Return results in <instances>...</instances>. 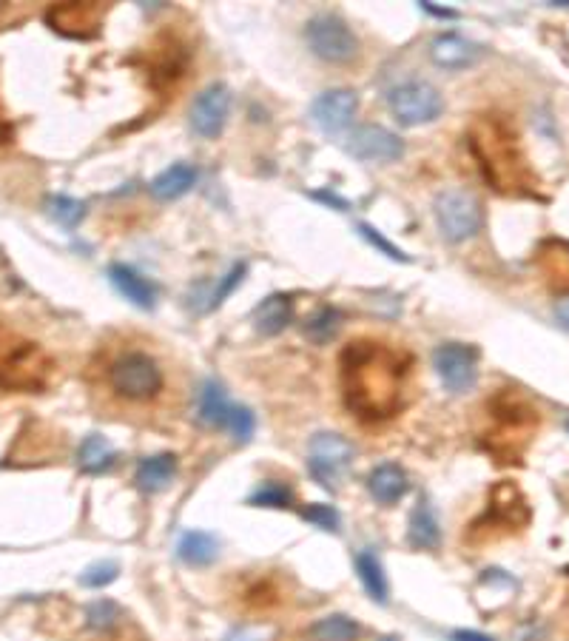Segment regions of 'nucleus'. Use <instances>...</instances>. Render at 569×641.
<instances>
[{
    "mask_svg": "<svg viewBox=\"0 0 569 641\" xmlns=\"http://www.w3.org/2000/svg\"><path fill=\"white\" fill-rule=\"evenodd\" d=\"M348 154H353L356 160L362 163H396L404 157V143L399 134H393L385 126H376V123H365V126H356L348 137Z\"/></svg>",
    "mask_w": 569,
    "mask_h": 641,
    "instance_id": "f8f14e48",
    "label": "nucleus"
},
{
    "mask_svg": "<svg viewBox=\"0 0 569 641\" xmlns=\"http://www.w3.org/2000/svg\"><path fill=\"white\" fill-rule=\"evenodd\" d=\"M46 211H49V217L55 220L57 226L72 231V228L80 226V220L86 217V203H80V200H74V197H66V194H52V197L46 200Z\"/></svg>",
    "mask_w": 569,
    "mask_h": 641,
    "instance_id": "cd10ccee",
    "label": "nucleus"
},
{
    "mask_svg": "<svg viewBox=\"0 0 569 641\" xmlns=\"http://www.w3.org/2000/svg\"><path fill=\"white\" fill-rule=\"evenodd\" d=\"M294 322V300L288 294H271L254 311V328L262 337H276Z\"/></svg>",
    "mask_w": 569,
    "mask_h": 641,
    "instance_id": "aec40b11",
    "label": "nucleus"
},
{
    "mask_svg": "<svg viewBox=\"0 0 569 641\" xmlns=\"http://www.w3.org/2000/svg\"><path fill=\"white\" fill-rule=\"evenodd\" d=\"M433 214L447 243H464L484 226V208L470 191H441L433 203Z\"/></svg>",
    "mask_w": 569,
    "mask_h": 641,
    "instance_id": "0eeeda50",
    "label": "nucleus"
},
{
    "mask_svg": "<svg viewBox=\"0 0 569 641\" xmlns=\"http://www.w3.org/2000/svg\"><path fill=\"white\" fill-rule=\"evenodd\" d=\"M177 456L174 453H157V456H146L140 459L137 471H134V485L143 493H160L166 491L168 485L177 476Z\"/></svg>",
    "mask_w": 569,
    "mask_h": 641,
    "instance_id": "6ab92c4d",
    "label": "nucleus"
},
{
    "mask_svg": "<svg viewBox=\"0 0 569 641\" xmlns=\"http://www.w3.org/2000/svg\"><path fill=\"white\" fill-rule=\"evenodd\" d=\"M225 431H231V436H234V442H237V445L251 442V436H254V431H257V419H254V414H251V408H245V405H234V408H231V416H228Z\"/></svg>",
    "mask_w": 569,
    "mask_h": 641,
    "instance_id": "2f4dec72",
    "label": "nucleus"
},
{
    "mask_svg": "<svg viewBox=\"0 0 569 641\" xmlns=\"http://www.w3.org/2000/svg\"><path fill=\"white\" fill-rule=\"evenodd\" d=\"M385 641H399V639H393V636H390V639H385Z\"/></svg>",
    "mask_w": 569,
    "mask_h": 641,
    "instance_id": "79ce46f5",
    "label": "nucleus"
},
{
    "mask_svg": "<svg viewBox=\"0 0 569 641\" xmlns=\"http://www.w3.org/2000/svg\"><path fill=\"white\" fill-rule=\"evenodd\" d=\"M245 271H248V268H245V263L231 265V271H228V274L222 277V283L217 285V291L211 294V302H208V311H211V308H220L222 302H225V297H228V294H231V291H234V288H237V285L242 283V277H245Z\"/></svg>",
    "mask_w": 569,
    "mask_h": 641,
    "instance_id": "e433bc0d",
    "label": "nucleus"
},
{
    "mask_svg": "<svg viewBox=\"0 0 569 641\" xmlns=\"http://www.w3.org/2000/svg\"><path fill=\"white\" fill-rule=\"evenodd\" d=\"M552 314H555L558 325H561L564 331H569V294L555 297V302H552Z\"/></svg>",
    "mask_w": 569,
    "mask_h": 641,
    "instance_id": "4c0bfd02",
    "label": "nucleus"
},
{
    "mask_svg": "<svg viewBox=\"0 0 569 641\" xmlns=\"http://www.w3.org/2000/svg\"><path fill=\"white\" fill-rule=\"evenodd\" d=\"M109 280L117 288L120 297H126L131 305L151 311L157 305V288L148 283L143 274H137L131 265L126 263H111L109 265Z\"/></svg>",
    "mask_w": 569,
    "mask_h": 641,
    "instance_id": "a211bd4d",
    "label": "nucleus"
},
{
    "mask_svg": "<svg viewBox=\"0 0 569 641\" xmlns=\"http://www.w3.org/2000/svg\"><path fill=\"white\" fill-rule=\"evenodd\" d=\"M305 636L311 641H359L362 627L353 619H348V616H342V613H333V616L313 622Z\"/></svg>",
    "mask_w": 569,
    "mask_h": 641,
    "instance_id": "bb28decb",
    "label": "nucleus"
},
{
    "mask_svg": "<svg viewBox=\"0 0 569 641\" xmlns=\"http://www.w3.org/2000/svg\"><path fill=\"white\" fill-rule=\"evenodd\" d=\"M279 596H282L279 587H276L274 582H268V579H265V582H254V585L245 590V602L251 604V607H257V610L259 607L265 610V607H271V604H279Z\"/></svg>",
    "mask_w": 569,
    "mask_h": 641,
    "instance_id": "c9c22d12",
    "label": "nucleus"
},
{
    "mask_svg": "<svg viewBox=\"0 0 569 641\" xmlns=\"http://www.w3.org/2000/svg\"><path fill=\"white\" fill-rule=\"evenodd\" d=\"M350 462H353V445L342 434H316L311 439L308 468L325 491H336V482Z\"/></svg>",
    "mask_w": 569,
    "mask_h": 641,
    "instance_id": "9b49d317",
    "label": "nucleus"
},
{
    "mask_svg": "<svg viewBox=\"0 0 569 641\" xmlns=\"http://www.w3.org/2000/svg\"><path fill=\"white\" fill-rule=\"evenodd\" d=\"M538 425L541 414L533 399L515 388H501L484 405V428L478 434V442L498 465H513L521 462Z\"/></svg>",
    "mask_w": 569,
    "mask_h": 641,
    "instance_id": "7ed1b4c3",
    "label": "nucleus"
},
{
    "mask_svg": "<svg viewBox=\"0 0 569 641\" xmlns=\"http://www.w3.org/2000/svg\"><path fill=\"white\" fill-rule=\"evenodd\" d=\"M117 462V453L111 448V442L106 436L100 434H89L83 442H80V451H77V465L83 473H92V476H100L114 468Z\"/></svg>",
    "mask_w": 569,
    "mask_h": 641,
    "instance_id": "393cba45",
    "label": "nucleus"
},
{
    "mask_svg": "<svg viewBox=\"0 0 569 641\" xmlns=\"http://www.w3.org/2000/svg\"><path fill=\"white\" fill-rule=\"evenodd\" d=\"M422 9L427 15H433V18H447L453 20L459 12H453V9H439V6H433V3H422Z\"/></svg>",
    "mask_w": 569,
    "mask_h": 641,
    "instance_id": "a19ab883",
    "label": "nucleus"
},
{
    "mask_svg": "<svg viewBox=\"0 0 569 641\" xmlns=\"http://www.w3.org/2000/svg\"><path fill=\"white\" fill-rule=\"evenodd\" d=\"M453 641H496V639H490V636H484V633H476V630H456V633H453Z\"/></svg>",
    "mask_w": 569,
    "mask_h": 641,
    "instance_id": "ea45409f",
    "label": "nucleus"
},
{
    "mask_svg": "<svg viewBox=\"0 0 569 641\" xmlns=\"http://www.w3.org/2000/svg\"><path fill=\"white\" fill-rule=\"evenodd\" d=\"M225 641H265V633L257 627H239L234 633H228Z\"/></svg>",
    "mask_w": 569,
    "mask_h": 641,
    "instance_id": "58836bf2",
    "label": "nucleus"
},
{
    "mask_svg": "<svg viewBox=\"0 0 569 641\" xmlns=\"http://www.w3.org/2000/svg\"><path fill=\"white\" fill-rule=\"evenodd\" d=\"M356 231H359V237H362V240H368L370 246L376 248V251H382L385 257H390V260H399V263H410V254H404L402 248L393 246V243L387 240V237L382 234V231H379V228L368 226V223H359V226H356Z\"/></svg>",
    "mask_w": 569,
    "mask_h": 641,
    "instance_id": "473e14b6",
    "label": "nucleus"
},
{
    "mask_svg": "<svg viewBox=\"0 0 569 641\" xmlns=\"http://www.w3.org/2000/svg\"><path fill=\"white\" fill-rule=\"evenodd\" d=\"M103 9L97 3H60L46 12V23L57 35L72 40H89L100 32Z\"/></svg>",
    "mask_w": 569,
    "mask_h": 641,
    "instance_id": "4468645a",
    "label": "nucleus"
},
{
    "mask_svg": "<svg viewBox=\"0 0 569 641\" xmlns=\"http://www.w3.org/2000/svg\"><path fill=\"white\" fill-rule=\"evenodd\" d=\"M120 622H123V607L117 602H111V599H97V602L86 607V624L92 630L106 633V630L117 627Z\"/></svg>",
    "mask_w": 569,
    "mask_h": 641,
    "instance_id": "7c9ffc66",
    "label": "nucleus"
},
{
    "mask_svg": "<svg viewBox=\"0 0 569 641\" xmlns=\"http://www.w3.org/2000/svg\"><path fill=\"white\" fill-rule=\"evenodd\" d=\"M231 114V92L222 83H211L208 89H202L194 106H191V129L202 140H214L220 137L225 123Z\"/></svg>",
    "mask_w": 569,
    "mask_h": 641,
    "instance_id": "ddd939ff",
    "label": "nucleus"
},
{
    "mask_svg": "<svg viewBox=\"0 0 569 641\" xmlns=\"http://www.w3.org/2000/svg\"><path fill=\"white\" fill-rule=\"evenodd\" d=\"M567 431H569V419H567Z\"/></svg>",
    "mask_w": 569,
    "mask_h": 641,
    "instance_id": "37998d69",
    "label": "nucleus"
},
{
    "mask_svg": "<svg viewBox=\"0 0 569 641\" xmlns=\"http://www.w3.org/2000/svg\"><path fill=\"white\" fill-rule=\"evenodd\" d=\"M194 183H197V169L194 166H188V163H174V166H168L166 171H160L154 180H151V194L157 197V200H163V203H171V200H180L183 194L194 189Z\"/></svg>",
    "mask_w": 569,
    "mask_h": 641,
    "instance_id": "4be33fe9",
    "label": "nucleus"
},
{
    "mask_svg": "<svg viewBox=\"0 0 569 641\" xmlns=\"http://www.w3.org/2000/svg\"><path fill=\"white\" fill-rule=\"evenodd\" d=\"M55 374L52 357L37 342L0 325V391L37 394Z\"/></svg>",
    "mask_w": 569,
    "mask_h": 641,
    "instance_id": "423d86ee",
    "label": "nucleus"
},
{
    "mask_svg": "<svg viewBox=\"0 0 569 641\" xmlns=\"http://www.w3.org/2000/svg\"><path fill=\"white\" fill-rule=\"evenodd\" d=\"M339 325H342V314L336 308H331V305H325V308L313 311L311 320L305 322V334L316 345H325L328 340H333V334L339 331Z\"/></svg>",
    "mask_w": 569,
    "mask_h": 641,
    "instance_id": "c756f323",
    "label": "nucleus"
},
{
    "mask_svg": "<svg viewBox=\"0 0 569 641\" xmlns=\"http://www.w3.org/2000/svg\"><path fill=\"white\" fill-rule=\"evenodd\" d=\"M305 40H308V49L313 55L325 63L342 66V63H350L359 55V38L353 35L348 23L336 15H316V18L308 20Z\"/></svg>",
    "mask_w": 569,
    "mask_h": 641,
    "instance_id": "1a4fd4ad",
    "label": "nucleus"
},
{
    "mask_svg": "<svg viewBox=\"0 0 569 641\" xmlns=\"http://www.w3.org/2000/svg\"><path fill=\"white\" fill-rule=\"evenodd\" d=\"M106 385L120 402L151 405L166 391V371L160 359L143 348H123L106 365Z\"/></svg>",
    "mask_w": 569,
    "mask_h": 641,
    "instance_id": "20e7f679",
    "label": "nucleus"
},
{
    "mask_svg": "<svg viewBox=\"0 0 569 641\" xmlns=\"http://www.w3.org/2000/svg\"><path fill=\"white\" fill-rule=\"evenodd\" d=\"M530 522H533L530 499L524 496V491L515 485L513 479H501L490 488L487 508H484L481 516L473 519V525L467 528L464 539L470 545H487V542H498L504 536L527 530Z\"/></svg>",
    "mask_w": 569,
    "mask_h": 641,
    "instance_id": "39448f33",
    "label": "nucleus"
},
{
    "mask_svg": "<svg viewBox=\"0 0 569 641\" xmlns=\"http://www.w3.org/2000/svg\"><path fill=\"white\" fill-rule=\"evenodd\" d=\"M231 402H228V394L222 388L220 382L208 379L202 385L200 399H197V419H200L205 428H222L228 425V416H231Z\"/></svg>",
    "mask_w": 569,
    "mask_h": 641,
    "instance_id": "5701e85b",
    "label": "nucleus"
},
{
    "mask_svg": "<svg viewBox=\"0 0 569 641\" xmlns=\"http://www.w3.org/2000/svg\"><path fill=\"white\" fill-rule=\"evenodd\" d=\"M117 573H120V565L111 562V559H106V562H94L92 567H86V570L80 573V585L100 590V587L111 585V582L117 579Z\"/></svg>",
    "mask_w": 569,
    "mask_h": 641,
    "instance_id": "72a5a7b5",
    "label": "nucleus"
},
{
    "mask_svg": "<svg viewBox=\"0 0 569 641\" xmlns=\"http://www.w3.org/2000/svg\"><path fill=\"white\" fill-rule=\"evenodd\" d=\"M467 146L481 177L510 197H538V177L527 163L515 126L501 114H478L470 126Z\"/></svg>",
    "mask_w": 569,
    "mask_h": 641,
    "instance_id": "f03ea898",
    "label": "nucleus"
},
{
    "mask_svg": "<svg viewBox=\"0 0 569 641\" xmlns=\"http://www.w3.org/2000/svg\"><path fill=\"white\" fill-rule=\"evenodd\" d=\"M478 354L476 345L464 342H444L433 351V368L450 394H467L478 382Z\"/></svg>",
    "mask_w": 569,
    "mask_h": 641,
    "instance_id": "9d476101",
    "label": "nucleus"
},
{
    "mask_svg": "<svg viewBox=\"0 0 569 641\" xmlns=\"http://www.w3.org/2000/svg\"><path fill=\"white\" fill-rule=\"evenodd\" d=\"M302 519L305 522H311L319 530H339L342 525V516H339V510L331 508V505H308V508L302 510Z\"/></svg>",
    "mask_w": 569,
    "mask_h": 641,
    "instance_id": "f704fd0d",
    "label": "nucleus"
},
{
    "mask_svg": "<svg viewBox=\"0 0 569 641\" xmlns=\"http://www.w3.org/2000/svg\"><path fill=\"white\" fill-rule=\"evenodd\" d=\"M413 359L379 340H353L339 354V388L348 411L362 422H387L402 408Z\"/></svg>",
    "mask_w": 569,
    "mask_h": 641,
    "instance_id": "f257e3e1",
    "label": "nucleus"
},
{
    "mask_svg": "<svg viewBox=\"0 0 569 641\" xmlns=\"http://www.w3.org/2000/svg\"><path fill=\"white\" fill-rule=\"evenodd\" d=\"M407 542H410V547H416V550H439V519H436V513H433L427 499H419V505L410 513V522H407Z\"/></svg>",
    "mask_w": 569,
    "mask_h": 641,
    "instance_id": "412c9836",
    "label": "nucleus"
},
{
    "mask_svg": "<svg viewBox=\"0 0 569 641\" xmlns=\"http://www.w3.org/2000/svg\"><path fill=\"white\" fill-rule=\"evenodd\" d=\"M368 491L370 496L382 505V508H393L396 502H402L407 491H410V479L404 473L402 465L396 462H382L368 473Z\"/></svg>",
    "mask_w": 569,
    "mask_h": 641,
    "instance_id": "f3484780",
    "label": "nucleus"
},
{
    "mask_svg": "<svg viewBox=\"0 0 569 641\" xmlns=\"http://www.w3.org/2000/svg\"><path fill=\"white\" fill-rule=\"evenodd\" d=\"M296 496L288 485L282 482H262L257 491L248 496V505L254 508H294Z\"/></svg>",
    "mask_w": 569,
    "mask_h": 641,
    "instance_id": "c85d7f7f",
    "label": "nucleus"
},
{
    "mask_svg": "<svg viewBox=\"0 0 569 641\" xmlns=\"http://www.w3.org/2000/svg\"><path fill=\"white\" fill-rule=\"evenodd\" d=\"M430 60L444 69V72H461V69H473L478 60L484 57V49L473 43V40L461 38L456 32H441L430 40Z\"/></svg>",
    "mask_w": 569,
    "mask_h": 641,
    "instance_id": "dca6fc26",
    "label": "nucleus"
},
{
    "mask_svg": "<svg viewBox=\"0 0 569 641\" xmlns=\"http://www.w3.org/2000/svg\"><path fill=\"white\" fill-rule=\"evenodd\" d=\"M217 553H220V542L211 533H205V530H188L183 539H180V545H177V556L188 567L214 565Z\"/></svg>",
    "mask_w": 569,
    "mask_h": 641,
    "instance_id": "a878e982",
    "label": "nucleus"
},
{
    "mask_svg": "<svg viewBox=\"0 0 569 641\" xmlns=\"http://www.w3.org/2000/svg\"><path fill=\"white\" fill-rule=\"evenodd\" d=\"M387 109L402 126H424L439 120L444 112V97L427 80H407L387 92Z\"/></svg>",
    "mask_w": 569,
    "mask_h": 641,
    "instance_id": "6e6552de",
    "label": "nucleus"
},
{
    "mask_svg": "<svg viewBox=\"0 0 569 641\" xmlns=\"http://www.w3.org/2000/svg\"><path fill=\"white\" fill-rule=\"evenodd\" d=\"M359 112V95L353 89L322 92L311 103V120L325 134H342Z\"/></svg>",
    "mask_w": 569,
    "mask_h": 641,
    "instance_id": "2eb2a0df",
    "label": "nucleus"
},
{
    "mask_svg": "<svg viewBox=\"0 0 569 641\" xmlns=\"http://www.w3.org/2000/svg\"><path fill=\"white\" fill-rule=\"evenodd\" d=\"M353 565H356L359 582L365 585L370 599L379 604H387V599H390V585H387L385 567L379 562V556H376L373 550H359L356 559H353Z\"/></svg>",
    "mask_w": 569,
    "mask_h": 641,
    "instance_id": "b1692460",
    "label": "nucleus"
}]
</instances>
